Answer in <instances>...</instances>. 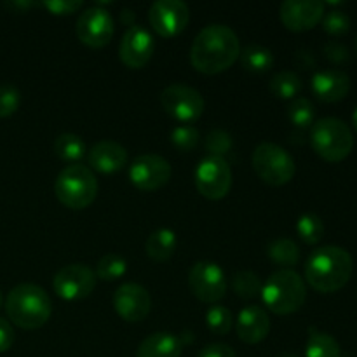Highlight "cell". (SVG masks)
<instances>
[{"instance_id": "obj_1", "label": "cell", "mask_w": 357, "mask_h": 357, "mask_svg": "<svg viewBox=\"0 0 357 357\" xmlns=\"http://www.w3.org/2000/svg\"><path fill=\"white\" fill-rule=\"evenodd\" d=\"M241 54V42L227 24L202 28L190 47V63L197 72L215 75L229 70Z\"/></svg>"}, {"instance_id": "obj_2", "label": "cell", "mask_w": 357, "mask_h": 357, "mask_svg": "<svg viewBox=\"0 0 357 357\" xmlns=\"http://www.w3.org/2000/svg\"><path fill=\"white\" fill-rule=\"evenodd\" d=\"M354 272L351 253L340 246H323L312 251L305 264V279L316 291L335 293L345 288Z\"/></svg>"}, {"instance_id": "obj_3", "label": "cell", "mask_w": 357, "mask_h": 357, "mask_svg": "<svg viewBox=\"0 0 357 357\" xmlns=\"http://www.w3.org/2000/svg\"><path fill=\"white\" fill-rule=\"evenodd\" d=\"M6 314L10 323L21 330H38L44 326L52 314V302L44 288L31 282L14 286L7 295Z\"/></svg>"}, {"instance_id": "obj_4", "label": "cell", "mask_w": 357, "mask_h": 357, "mask_svg": "<svg viewBox=\"0 0 357 357\" xmlns=\"http://www.w3.org/2000/svg\"><path fill=\"white\" fill-rule=\"evenodd\" d=\"M261 298L265 307L278 316H288L303 307L307 300L305 281L293 268H281L264 282Z\"/></svg>"}, {"instance_id": "obj_5", "label": "cell", "mask_w": 357, "mask_h": 357, "mask_svg": "<svg viewBox=\"0 0 357 357\" xmlns=\"http://www.w3.org/2000/svg\"><path fill=\"white\" fill-rule=\"evenodd\" d=\"M54 194L68 209H86L96 199L98 180L89 167L82 164H70L56 178Z\"/></svg>"}, {"instance_id": "obj_6", "label": "cell", "mask_w": 357, "mask_h": 357, "mask_svg": "<svg viewBox=\"0 0 357 357\" xmlns=\"http://www.w3.org/2000/svg\"><path fill=\"white\" fill-rule=\"evenodd\" d=\"M310 145L321 159L328 162H340L351 155L354 149V136L344 121L324 117L312 124Z\"/></svg>"}, {"instance_id": "obj_7", "label": "cell", "mask_w": 357, "mask_h": 357, "mask_svg": "<svg viewBox=\"0 0 357 357\" xmlns=\"http://www.w3.org/2000/svg\"><path fill=\"white\" fill-rule=\"evenodd\" d=\"M251 162L258 178L272 187H282L295 176V159L289 155L288 150L275 143H260L255 149Z\"/></svg>"}, {"instance_id": "obj_8", "label": "cell", "mask_w": 357, "mask_h": 357, "mask_svg": "<svg viewBox=\"0 0 357 357\" xmlns=\"http://www.w3.org/2000/svg\"><path fill=\"white\" fill-rule=\"evenodd\" d=\"M194 180L202 197L209 201H220L229 194L232 187V169H230L229 160L222 157L206 155L197 164Z\"/></svg>"}, {"instance_id": "obj_9", "label": "cell", "mask_w": 357, "mask_h": 357, "mask_svg": "<svg viewBox=\"0 0 357 357\" xmlns=\"http://www.w3.org/2000/svg\"><path fill=\"white\" fill-rule=\"evenodd\" d=\"M188 286L192 295L204 303L216 305L227 295V278L215 261H197L188 272Z\"/></svg>"}, {"instance_id": "obj_10", "label": "cell", "mask_w": 357, "mask_h": 357, "mask_svg": "<svg viewBox=\"0 0 357 357\" xmlns=\"http://www.w3.org/2000/svg\"><path fill=\"white\" fill-rule=\"evenodd\" d=\"M96 288V272L86 264H70L56 272L52 289L66 302H79L87 298Z\"/></svg>"}, {"instance_id": "obj_11", "label": "cell", "mask_w": 357, "mask_h": 357, "mask_svg": "<svg viewBox=\"0 0 357 357\" xmlns=\"http://www.w3.org/2000/svg\"><path fill=\"white\" fill-rule=\"evenodd\" d=\"M162 108L180 122H194L206 108L204 96L187 84H171L160 93Z\"/></svg>"}, {"instance_id": "obj_12", "label": "cell", "mask_w": 357, "mask_h": 357, "mask_svg": "<svg viewBox=\"0 0 357 357\" xmlns=\"http://www.w3.org/2000/svg\"><path fill=\"white\" fill-rule=\"evenodd\" d=\"M114 17L100 6L82 10L77 17L75 33L84 45L93 49L105 47L114 37Z\"/></svg>"}, {"instance_id": "obj_13", "label": "cell", "mask_w": 357, "mask_h": 357, "mask_svg": "<svg viewBox=\"0 0 357 357\" xmlns=\"http://www.w3.org/2000/svg\"><path fill=\"white\" fill-rule=\"evenodd\" d=\"M171 164L157 153H143L132 160L129 167V180L136 188L153 192L162 188L171 178Z\"/></svg>"}, {"instance_id": "obj_14", "label": "cell", "mask_w": 357, "mask_h": 357, "mask_svg": "<svg viewBox=\"0 0 357 357\" xmlns=\"http://www.w3.org/2000/svg\"><path fill=\"white\" fill-rule=\"evenodd\" d=\"M149 21L160 37H174L187 28L190 9L181 0H157L150 6Z\"/></svg>"}, {"instance_id": "obj_15", "label": "cell", "mask_w": 357, "mask_h": 357, "mask_svg": "<svg viewBox=\"0 0 357 357\" xmlns=\"http://www.w3.org/2000/svg\"><path fill=\"white\" fill-rule=\"evenodd\" d=\"M153 49H155V42H153L152 33L139 24H132L122 37L119 56L128 68L139 70L149 65L153 56Z\"/></svg>"}, {"instance_id": "obj_16", "label": "cell", "mask_w": 357, "mask_h": 357, "mask_svg": "<svg viewBox=\"0 0 357 357\" xmlns=\"http://www.w3.org/2000/svg\"><path fill=\"white\" fill-rule=\"evenodd\" d=\"M114 309L128 323H139L152 310V298L142 284L124 282L114 293Z\"/></svg>"}, {"instance_id": "obj_17", "label": "cell", "mask_w": 357, "mask_h": 357, "mask_svg": "<svg viewBox=\"0 0 357 357\" xmlns=\"http://www.w3.org/2000/svg\"><path fill=\"white\" fill-rule=\"evenodd\" d=\"M324 16V2L321 0H286L281 3L279 17L291 31H305L316 26Z\"/></svg>"}, {"instance_id": "obj_18", "label": "cell", "mask_w": 357, "mask_h": 357, "mask_svg": "<svg viewBox=\"0 0 357 357\" xmlns=\"http://www.w3.org/2000/svg\"><path fill=\"white\" fill-rule=\"evenodd\" d=\"M236 333L241 342L248 345H257L271 333V317L267 310L260 305H248L237 316Z\"/></svg>"}, {"instance_id": "obj_19", "label": "cell", "mask_w": 357, "mask_h": 357, "mask_svg": "<svg viewBox=\"0 0 357 357\" xmlns=\"http://www.w3.org/2000/svg\"><path fill=\"white\" fill-rule=\"evenodd\" d=\"M351 91V79L342 70H319L312 75V93L324 103L342 101Z\"/></svg>"}, {"instance_id": "obj_20", "label": "cell", "mask_w": 357, "mask_h": 357, "mask_svg": "<svg viewBox=\"0 0 357 357\" xmlns=\"http://www.w3.org/2000/svg\"><path fill=\"white\" fill-rule=\"evenodd\" d=\"M87 160H89V166L94 167L98 173L114 174L128 164V150L121 143L103 139L89 150Z\"/></svg>"}, {"instance_id": "obj_21", "label": "cell", "mask_w": 357, "mask_h": 357, "mask_svg": "<svg viewBox=\"0 0 357 357\" xmlns=\"http://www.w3.org/2000/svg\"><path fill=\"white\" fill-rule=\"evenodd\" d=\"M181 349L180 337L169 331H157L139 344L136 357H180Z\"/></svg>"}, {"instance_id": "obj_22", "label": "cell", "mask_w": 357, "mask_h": 357, "mask_svg": "<svg viewBox=\"0 0 357 357\" xmlns=\"http://www.w3.org/2000/svg\"><path fill=\"white\" fill-rule=\"evenodd\" d=\"M176 234L171 229H159L155 232H152L146 239L145 251L149 255V258H152L157 264H162L167 261L176 251Z\"/></svg>"}, {"instance_id": "obj_23", "label": "cell", "mask_w": 357, "mask_h": 357, "mask_svg": "<svg viewBox=\"0 0 357 357\" xmlns=\"http://www.w3.org/2000/svg\"><path fill=\"white\" fill-rule=\"evenodd\" d=\"M239 58L243 68L253 73H265L274 66V52L260 44H248Z\"/></svg>"}, {"instance_id": "obj_24", "label": "cell", "mask_w": 357, "mask_h": 357, "mask_svg": "<svg viewBox=\"0 0 357 357\" xmlns=\"http://www.w3.org/2000/svg\"><path fill=\"white\" fill-rule=\"evenodd\" d=\"M305 357H342L340 344L326 331L310 328L305 345Z\"/></svg>"}, {"instance_id": "obj_25", "label": "cell", "mask_w": 357, "mask_h": 357, "mask_svg": "<svg viewBox=\"0 0 357 357\" xmlns=\"http://www.w3.org/2000/svg\"><path fill=\"white\" fill-rule=\"evenodd\" d=\"M268 258L272 264L279 265L282 268H293L300 261V248L298 244L288 237L272 241L267 250Z\"/></svg>"}, {"instance_id": "obj_26", "label": "cell", "mask_w": 357, "mask_h": 357, "mask_svg": "<svg viewBox=\"0 0 357 357\" xmlns=\"http://www.w3.org/2000/svg\"><path fill=\"white\" fill-rule=\"evenodd\" d=\"M303 89L302 77L291 70H282L278 72L271 80V91L281 100H295L298 98L300 91Z\"/></svg>"}, {"instance_id": "obj_27", "label": "cell", "mask_w": 357, "mask_h": 357, "mask_svg": "<svg viewBox=\"0 0 357 357\" xmlns=\"http://www.w3.org/2000/svg\"><path fill=\"white\" fill-rule=\"evenodd\" d=\"M54 152L61 160H70L75 162L86 155V145L82 138L72 132H63L54 139Z\"/></svg>"}, {"instance_id": "obj_28", "label": "cell", "mask_w": 357, "mask_h": 357, "mask_svg": "<svg viewBox=\"0 0 357 357\" xmlns=\"http://www.w3.org/2000/svg\"><path fill=\"white\" fill-rule=\"evenodd\" d=\"M232 288L236 295L243 300H253L261 295L264 282L258 278V274L251 271H239L232 278Z\"/></svg>"}, {"instance_id": "obj_29", "label": "cell", "mask_w": 357, "mask_h": 357, "mask_svg": "<svg viewBox=\"0 0 357 357\" xmlns=\"http://www.w3.org/2000/svg\"><path fill=\"white\" fill-rule=\"evenodd\" d=\"M128 272V261L117 253H108L100 258L96 264V278L101 281H117Z\"/></svg>"}, {"instance_id": "obj_30", "label": "cell", "mask_w": 357, "mask_h": 357, "mask_svg": "<svg viewBox=\"0 0 357 357\" xmlns=\"http://www.w3.org/2000/svg\"><path fill=\"white\" fill-rule=\"evenodd\" d=\"M288 119L291 121V124L295 128L307 129L309 126L314 124V119H316L314 103L310 100H307V98H295L288 105Z\"/></svg>"}, {"instance_id": "obj_31", "label": "cell", "mask_w": 357, "mask_h": 357, "mask_svg": "<svg viewBox=\"0 0 357 357\" xmlns=\"http://www.w3.org/2000/svg\"><path fill=\"white\" fill-rule=\"evenodd\" d=\"M296 234H298V237L303 243L314 246V244H317L323 239L324 222L321 220V216L314 215V213H305L296 222Z\"/></svg>"}, {"instance_id": "obj_32", "label": "cell", "mask_w": 357, "mask_h": 357, "mask_svg": "<svg viewBox=\"0 0 357 357\" xmlns=\"http://www.w3.org/2000/svg\"><path fill=\"white\" fill-rule=\"evenodd\" d=\"M206 324L213 335H227L234 328V316L227 307L213 305L206 312Z\"/></svg>"}, {"instance_id": "obj_33", "label": "cell", "mask_w": 357, "mask_h": 357, "mask_svg": "<svg viewBox=\"0 0 357 357\" xmlns=\"http://www.w3.org/2000/svg\"><path fill=\"white\" fill-rule=\"evenodd\" d=\"M204 146L209 152V155L227 159V155H229L234 149V139L232 136L227 131H223V129H213V131H209L208 136H206Z\"/></svg>"}, {"instance_id": "obj_34", "label": "cell", "mask_w": 357, "mask_h": 357, "mask_svg": "<svg viewBox=\"0 0 357 357\" xmlns=\"http://www.w3.org/2000/svg\"><path fill=\"white\" fill-rule=\"evenodd\" d=\"M21 105V93L14 84H0V119L10 117Z\"/></svg>"}, {"instance_id": "obj_35", "label": "cell", "mask_w": 357, "mask_h": 357, "mask_svg": "<svg viewBox=\"0 0 357 357\" xmlns=\"http://www.w3.org/2000/svg\"><path fill=\"white\" fill-rule=\"evenodd\" d=\"M199 139H201V136H199V131L194 126H178V128H174L173 132H171V143H173L178 150H181V152L194 150L195 146H197Z\"/></svg>"}, {"instance_id": "obj_36", "label": "cell", "mask_w": 357, "mask_h": 357, "mask_svg": "<svg viewBox=\"0 0 357 357\" xmlns=\"http://www.w3.org/2000/svg\"><path fill=\"white\" fill-rule=\"evenodd\" d=\"M321 21H323L324 31L330 35H337V37L345 35L349 31V28H351V17H349L344 10H338V9L330 10V13H324L323 20Z\"/></svg>"}, {"instance_id": "obj_37", "label": "cell", "mask_w": 357, "mask_h": 357, "mask_svg": "<svg viewBox=\"0 0 357 357\" xmlns=\"http://www.w3.org/2000/svg\"><path fill=\"white\" fill-rule=\"evenodd\" d=\"M42 6L49 13L56 14V16H63V14H73L82 9V0H47Z\"/></svg>"}, {"instance_id": "obj_38", "label": "cell", "mask_w": 357, "mask_h": 357, "mask_svg": "<svg viewBox=\"0 0 357 357\" xmlns=\"http://www.w3.org/2000/svg\"><path fill=\"white\" fill-rule=\"evenodd\" d=\"M323 52L330 61L338 63V65L349 61V49L345 47L342 42H328V44L324 45Z\"/></svg>"}, {"instance_id": "obj_39", "label": "cell", "mask_w": 357, "mask_h": 357, "mask_svg": "<svg viewBox=\"0 0 357 357\" xmlns=\"http://www.w3.org/2000/svg\"><path fill=\"white\" fill-rule=\"evenodd\" d=\"M197 357H237L236 351L227 344H209L199 352Z\"/></svg>"}, {"instance_id": "obj_40", "label": "cell", "mask_w": 357, "mask_h": 357, "mask_svg": "<svg viewBox=\"0 0 357 357\" xmlns=\"http://www.w3.org/2000/svg\"><path fill=\"white\" fill-rule=\"evenodd\" d=\"M14 344V330L9 321L0 317V354L7 352Z\"/></svg>"}, {"instance_id": "obj_41", "label": "cell", "mask_w": 357, "mask_h": 357, "mask_svg": "<svg viewBox=\"0 0 357 357\" xmlns=\"http://www.w3.org/2000/svg\"><path fill=\"white\" fill-rule=\"evenodd\" d=\"M295 63L298 68L309 70L316 66V58H314V52L309 51V49H300L298 52L295 54Z\"/></svg>"}, {"instance_id": "obj_42", "label": "cell", "mask_w": 357, "mask_h": 357, "mask_svg": "<svg viewBox=\"0 0 357 357\" xmlns=\"http://www.w3.org/2000/svg\"><path fill=\"white\" fill-rule=\"evenodd\" d=\"M7 7H10V9H16V10H26V9H30V7H33V6H38L37 2H9V3H6Z\"/></svg>"}, {"instance_id": "obj_43", "label": "cell", "mask_w": 357, "mask_h": 357, "mask_svg": "<svg viewBox=\"0 0 357 357\" xmlns=\"http://www.w3.org/2000/svg\"><path fill=\"white\" fill-rule=\"evenodd\" d=\"M121 20H122V21H126V23H128V24H131V20H132L131 10H129V9H124V10H122ZM131 26H132V24H131Z\"/></svg>"}, {"instance_id": "obj_44", "label": "cell", "mask_w": 357, "mask_h": 357, "mask_svg": "<svg viewBox=\"0 0 357 357\" xmlns=\"http://www.w3.org/2000/svg\"><path fill=\"white\" fill-rule=\"evenodd\" d=\"M352 126H354V129L357 131V108L354 110V114H352Z\"/></svg>"}, {"instance_id": "obj_45", "label": "cell", "mask_w": 357, "mask_h": 357, "mask_svg": "<svg viewBox=\"0 0 357 357\" xmlns=\"http://www.w3.org/2000/svg\"><path fill=\"white\" fill-rule=\"evenodd\" d=\"M3 305V296H2V291H0V307Z\"/></svg>"}, {"instance_id": "obj_46", "label": "cell", "mask_w": 357, "mask_h": 357, "mask_svg": "<svg viewBox=\"0 0 357 357\" xmlns=\"http://www.w3.org/2000/svg\"><path fill=\"white\" fill-rule=\"evenodd\" d=\"M279 357H298V356H295V354H284V356H279Z\"/></svg>"}, {"instance_id": "obj_47", "label": "cell", "mask_w": 357, "mask_h": 357, "mask_svg": "<svg viewBox=\"0 0 357 357\" xmlns=\"http://www.w3.org/2000/svg\"><path fill=\"white\" fill-rule=\"evenodd\" d=\"M356 51H357V38H356Z\"/></svg>"}]
</instances>
